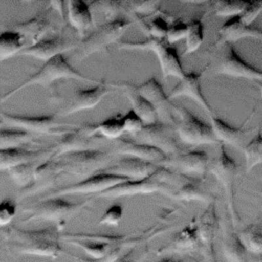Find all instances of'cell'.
Returning a JSON list of instances; mask_svg holds the SVG:
<instances>
[{
    "mask_svg": "<svg viewBox=\"0 0 262 262\" xmlns=\"http://www.w3.org/2000/svg\"><path fill=\"white\" fill-rule=\"evenodd\" d=\"M0 233L5 246L19 255L56 259L64 252L59 243L60 229L56 226L27 230L9 225Z\"/></svg>",
    "mask_w": 262,
    "mask_h": 262,
    "instance_id": "cell-1",
    "label": "cell"
},
{
    "mask_svg": "<svg viewBox=\"0 0 262 262\" xmlns=\"http://www.w3.org/2000/svg\"><path fill=\"white\" fill-rule=\"evenodd\" d=\"M89 204L90 200L81 203H71L62 198L42 199L33 206L23 210L26 214L23 222H53L57 228L61 229L69 220L81 213Z\"/></svg>",
    "mask_w": 262,
    "mask_h": 262,
    "instance_id": "cell-2",
    "label": "cell"
},
{
    "mask_svg": "<svg viewBox=\"0 0 262 262\" xmlns=\"http://www.w3.org/2000/svg\"><path fill=\"white\" fill-rule=\"evenodd\" d=\"M67 79H74L78 81H86V82H96L95 79L87 77L82 73L75 70L62 55H58L46 62L33 74L30 78L25 80L21 84L16 86L14 89L8 91L7 93L0 96V102L5 101L11 96H13L18 91L23 90L28 86L40 85V86H49L52 83L59 81V80H67Z\"/></svg>",
    "mask_w": 262,
    "mask_h": 262,
    "instance_id": "cell-3",
    "label": "cell"
},
{
    "mask_svg": "<svg viewBox=\"0 0 262 262\" xmlns=\"http://www.w3.org/2000/svg\"><path fill=\"white\" fill-rule=\"evenodd\" d=\"M120 49L126 50H148L152 51L159 60L164 79L176 77L181 79L185 72L182 68L176 48L169 44L166 39H156L148 37L143 41H121L118 43Z\"/></svg>",
    "mask_w": 262,
    "mask_h": 262,
    "instance_id": "cell-4",
    "label": "cell"
},
{
    "mask_svg": "<svg viewBox=\"0 0 262 262\" xmlns=\"http://www.w3.org/2000/svg\"><path fill=\"white\" fill-rule=\"evenodd\" d=\"M58 159L62 163L66 176H75L84 180L111 166L114 157L113 154L99 148L68 152Z\"/></svg>",
    "mask_w": 262,
    "mask_h": 262,
    "instance_id": "cell-5",
    "label": "cell"
},
{
    "mask_svg": "<svg viewBox=\"0 0 262 262\" xmlns=\"http://www.w3.org/2000/svg\"><path fill=\"white\" fill-rule=\"evenodd\" d=\"M173 125L179 139L189 145L220 144L210 125L201 121L182 105L173 107Z\"/></svg>",
    "mask_w": 262,
    "mask_h": 262,
    "instance_id": "cell-6",
    "label": "cell"
},
{
    "mask_svg": "<svg viewBox=\"0 0 262 262\" xmlns=\"http://www.w3.org/2000/svg\"><path fill=\"white\" fill-rule=\"evenodd\" d=\"M0 118L3 125L8 126L9 128L26 131L33 135L45 134L62 136L78 126L60 123L53 115L26 116L0 112Z\"/></svg>",
    "mask_w": 262,
    "mask_h": 262,
    "instance_id": "cell-7",
    "label": "cell"
},
{
    "mask_svg": "<svg viewBox=\"0 0 262 262\" xmlns=\"http://www.w3.org/2000/svg\"><path fill=\"white\" fill-rule=\"evenodd\" d=\"M131 23L125 18H116L98 26L93 32L82 39L77 46V58L82 60L93 53L106 49L111 44L120 41Z\"/></svg>",
    "mask_w": 262,
    "mask_h": 262,
    "instance_id": "cell-8",
    "label": "cell"
},
{
    "mask_svg": "<svg viewBox=\"0 0 262 262\" xmlns=\"http://www.w3.org/2000/svg\"><path fill=\"white\" fill-rule=\"evenodd\" d=\"M219 145L220 148L218 157L215 159L209 170L216 177L224 189L230 220L233 228H235L236 224L239 222V216L234 204V179L236 176L237 164L226 152L224 144L220 143Z\"/></svg>",
    "mask_w": 262,
    "mask_h": 262,
    "instance_id": "cell-9",
    "label": "cell"
},
{
    "mask_svg": "<svg viewBox=\"0 0 262 262\" xmlns=\"http://www.w3.org/2000/svg\"><path fill=\"white\" fill-rule=\"evenodd\" d=\"M114 87L123 89H130L145 98L157 111L158 117L161 118V122L173 125V107L171 100L165 93L160 82L151 77L141 84H132L129 82H117L110 84Z\"/></svg>",
    "mask_w": 262,
    "mask_h": 262,
    "instance_id": "cell-10",
    "label": "cell"
},
{
    "mask_svg": "<svg viewBox=\"0 0 262 262\" xmlns=\"http://www.w3.org/2000/svg\"><path fill=\"white\" fill-rule=\"evenodd\" d=\"M103 138L93 131V124L78 125L72 131L60 136V139L51 147V158H58L68 152L88 149H99Z\"/></svg>",
    "mask_w": 262,
    "mask_h": 262,
    "instance_id": "cell-11",
    "label": "cell"
},
{
    "mask_svg": "<svg viewBox=\"0 0 262 262\" xmlns=\"http://www.w3.org/2000/svg\"><path fill=\"white\" fill-rule=\"evenodd\" d=\"M129 179L110 174L104 172H99L97 174H94L84 180H81L77 183L63 186L61 188H57L55 190H51L46 192L44 196L40 198L42 199H48V198H62L64 195H71V194H99L110 188H113L114 186L123 183L125 181H128Z\"/></svg>",
    "mask_w": 262,
    "mask_h": 262,
    "instance_id": "cell-12",
    "label": "cell"
},
{
    "mask_svg": "<svg viewBox=\"0 0 262 262\" xmlns=\"http://www.w3.org/2000/svg\"><path fill=\"white\" fill-rule=\"evenodd\" d=\"M176 135L174 125L158 121L150 125H144L140 132L132 136V140L154 146L170 157L180 152Z\"/></svg>",
    "mask_w": 262,
    "mask_h": 262,
    "instance_id": "cell-13",
    "label": "cell"
},
{
    "mask_svg": "<svg viewBox=\"0 0 262 262\" xmlns=\"http://www.w3.org/2000/svg\"><path fill=\"white\" fill-rule=\"evenodd\" d=\"M209 158L207 152L203 150H190L183 154L167 157L160 166L174 169L175 172L192 177L196 175L203 178L208 170ZM194 178V177H193Z\"/></svg>",
    "mask_w": 262,
    "mask_h": 262,
    "instance_id": "cell-14",
    "label": "cell"
},
{
    "mask_svg": "<svg viewBox=\"0 0 262 262\" xmlns=\"http://www.w3.org/2000/svg\"><path fill=\"white\" fill-rule=\"evenodd\" d=\"M217 74L234 78H244L262 82V70L248 63L234 50L231 43H226V50L216 70Z\"/></svg>",
    "mask_w": 262,
    "mask_h": 262,
    "instance_id": "cell-15",
    "label": "cell"
},
{
    "mask_svg": "<svg viewBox=\"0 0 262 262\" xmlns=\"http://www.w3.org/2000/svg\"><path fill=\"white\" fill-rule=\"evenodd\" d=\"M196 232L203 247V255L209 262H217L214 252V238L220 227L215 203L211 202L204 213L194 218Z\"/></svg>",
    "mask_w": 262,
    "mask_h": 262,
    "instance_id": "cell-16",
    "label": "cell"
},
{
    "mask_svg": "<svg viewBox=\"0 0 262 262\" xmlns=\"http://www.w3.org/2000/svg\"><path fill=\"white\" fill-rule=\"evenodd\" d=\"M64 176L61 161L58 158L50 157L37 168L33 181L26 188L21 189L19 195L20 198H26L36 192L48 189Z\"/></svg>",
    "mask_w": 262,
    "mask_h": 262,
    "instance_id": "cell-17",
    "label": "cell"
},
{
    "mask_svg": "<svg viewBox=\"0 0 262 262\" xmlns=\"http://www.w3.org/2000/svg\"><path fill=\"white\" fill-rule=\"evenodd\" d=\"M160 167L158 164L136 158L122 157L118 162L112 164L101 172L122 176L129 180H142L156 173Z\"/></svg>",
    "mask_w": 262,
    "mask_h": 262,
    "instance_id": "cell-18",
    "label": "cell"
},
{
    "mask_svg": "<svg viewBox=\"0 0 262 262\" xmlns=\"http://www.w3.org/2000/svg\"><path fill=\"white\" fill-rule=\"evenodd\" d=\"M108 89L105 83L99 82L95 87L88 89H76L70 100V102L58 113L59 116L66 117L77 112L91 110L95 107L108 93Z\"/></svg>",
    "mask_w": 262,
    "mask_h": 262,
    "instance_id": "cell-19",
    "label": "cell"
},
{
    "mask_svg": "<svg viewBox=\"0 0 262 262\" xmlns=\"http://www.w3.org/2000/svg\"><path fill=\"white\" fill-rule=\"evenodd\" d=\"M158 255L163 254H178L192 256L194 253H201L203 255V247L200 242L194 218L182 228L166 247L157 251Z\"/></svg>",
    "mask_w": 262,
    "mask_h": 262,
    "instance_id": "cell-20",
    "label": "cell"
},
{
    "mask_svg": "<svg viewBox=\"0 0 262 262\" xmlns=\"http://www.w3.org/2000/svg\"><path fill=\"white\" fill-rule=\"evenodd\" d=\"M201 72L185 73V75L181 79H179L178 84L170 91L168 97L170 100L180 96L189 97L193 101L199 103L209 114V116H212L214 115V111L206 99L205 95L203 94L201 88Z\"/></svg>",
    "mask_w": 262,
    "mask_h": 262,
    "instance_id": "cell-21",
    "label": "cell"
},
{
    "mask_svg": "<svg viewBox=\"0 0 262 262\" xmlns=\"http://www.w3.org/2000/svg\"><path fill=\"white\" fill-rule=\"evenodd\" d=\"M113 154L122 157L136 158L158 165H160L167 158L162 150L147 144L136 142L129 138H119L115 140Z\"/></svg>",
    "mask_w": 262,
    "mask_h": 262,
    "instance_id": "cell-22",
    "label": "cell"
},
{
    "mask_svg": "<svg viewBox=\"0 0 262 262\" xmlns=\"http://www.w3.org/2000/svg\"><path fill=\"white\" fill-rule=\"evenodd\" d=\"M75 47L76 45L71 40L61 37L45 38L32 46L26 47L19 55L31 56L46 62L58 55H62L66 51Z\"/></svg>",
    "mask_w": 262,
    "mask_h": 262,
    "instance_id": "cell-23",
    "label": "cell"
},
{
    "mask_svg": "<svg viewBox=\"0 0 262 262\" xmlns=\"http://www.w3.org/2000/svg\"><path fill=\"white\" fill-rule=\"evenodd\" d=\"M52 148H29L28 146L0 150V171L6 170L35 160L46 159L52 156Z\"/></svg>",
    "mask_w": 262,
    "mask_h": 262,
    "instance_id": "cell-24",
    "label": "cell"
},
{
    "mask_svg": "<svg viewBox=\"0 0 262 262\" xmlns=\"http://www.w3.org/2000/svg\"><path fill=\"white\" fill-rule=\"evenodd\" d=\"M66 17L70 26L83 39L86 32L93 26L94 16L88 3L82 0H70L66 2Z\"/></svg>",
    "mask_w": 262,
    "mask_h": 262,
    "instance_id": "cell-25",
    "label": "cell"
},
{
    "mask_svg": "<svg viewBox=\"0 0 262 262\" xmlns=\"http://www.w3.org/2000/svg\"><path fill=\"white\" fill-rule=\"evenodd\" d=\"M252 116H253V113L250 114L249 118L241 127L236 128L226 123L225 121L215 117V115H212V116H209L210 126L214 133V136L220 143H223V144L227 143L237 148V147H242L243 138L246 135V132L248 131L246 129V124L250 121Z\"/></svg>",
    "mask_w": 262,
    "mask_h": 262,
    "instance_id": "cell-26",
    "label": "cell"
},
{
    "mask_svg": "<svg viewBox=\"0 0 262 262\" xmlns=\"http://www.w3.org/2000/svg\"><path fill=\"white\" fill-rule=\"evenodd\" d=\"M11 30L19 33L25 43H29V46H32L45 39L46 35L53 30V26L44 16L36 15L29 20L14 25Z\"/></svg>",
    "mask_w": 262,
    "mask_h": 262,
    "instance_id": "cell-27",
    "label": "cell"
},
{
    "mask_svg": "<svg viewBox=\"0 0 262 262\" xmlns=\"http://www.w3.org/2000/svg\"><path fill=\"white\" fill-rule=\"evenodd\" d=\"M260 30L244 25L238 16H234L226 20L219 29L220 39L225 43L235 42L244 38H259Z\"/></svg>",
    "mask_w": 262,
    "mask_h": 262,
    "instance_id": "cell-28",
    "label": "cell"
},
{
    "mask_svg": "<svg viewBox=\"0 0 262 262\" xmlns=\"http://www.w3.org/2000/svg\"><path fill=\"white\" fill-rule=\"evenodd\" d=\"M221 251L227 262H248V252L234 231L223 232Z\"/></svg>",
    "mask_w": 262,
    "mask_h": 262,
    "instance_id": "cell-29",
    "label": "cell"
},
{
    "mask_svg": "<svg viewBox=\"0 0 262 262\" xmlns=\"http://www.w3.org/2000/svg\"><path fill=\"white\" fill-rule=\"evenodd\" d=\"M125 94L131 104V110L141 119L144 125H150L158 122L156 108L141 95L130 89H124Z\"/></svg>",
    "mask_w": 262,
    "mask_h": 262,
    "instance_id": "cell-30",
    "label": "cell"
},
{
    "mask_svg": "<svg viewBox=\"0 0 262 262\" xmlns=\"http://www.w3.org/2000/svg\"><path fill=\"white\" fill-rule=\"evenodd\" d=\"M21 35L13 30L0 33V62L16 54H19L26 47Z\"/></svg>",
    "mask_w": 262,
    "mask_h": 262,
    "instance_id": "cell-31",
    "label": "cell"
},
{
    "mask_svg": "<svg viewBox=\"0 0 262 262\" xmlns=\"http://www.w3.org/2000/svg\"><path fill=\"white\" fill-rule=\"evenodd\" d=\"M236 233L248 254H262V224H251Z\"/></svg>",
    "mask_w": 262,
    "mask_h": 262,
    "instance_id": "cell-32",
    "label": "cell"
},
{
    "mask_svg": "<svg viewBox=\"0 0 262 262\" xmlns=\"http://www.w3.org/2000/svg\"><path fill=\"white\" fill-rule=\"evenodd\" d=\"M35 135L30 134L26 131L7 128L0 129V150L28 146L34 142Z\"/></svg>",
    "mask_w": 262,
    "mask_h": 262,
    "instance_id": "cell-33",
    "label": "cell"
},
{
    "mask_svg": "<svg viewBox=\"0 0 262 262\" xmlns=\"http://www.w3.org/2000/svg\"><path fill=\"white\" fill-rule=\"evenodd\" d=\"M47 159L48 158L35 160L32 162L17 165L7 171L8 175L17 186H19L21 189H24L28 185H30V183L33 181L37 168Z\"/></svg>",
    "mask_w": 262,
    "mask_h": 262,
    "instance_id": "cell-34",
    "label": "cell"
},
{
    "mask_svg": "<svg viewBox=\"0 0 262 262\" xmlns=\"http://www.w3.org/2000/svg\"><path fill=\"white\" fill-rule=\"evenodd\" d=\"M173 199L178 201H201V202H212L211 195L203 190L200 186V181L192 178L181 185L172 195Z\"/></svg>",
    "mask_w": 262,
    "mask_h": 262,
    "instance_id": "cell-35",
    "label": "cell"
},
{
    "mask_svg": "<svg viewBox=\"0 0 262 262\" xmlns=\"http://www.w3.org/2000/svg\"><path fill=\"white\" fill-rule=\"evenodd\" d=\"M93 131L100 135L103 139L117 140L121 138V135L124 133L121 114L112 116L98 124H93Z\"/></svg>",
    "mask_w": 262,
    "mask_h": 262,
    "instance_id": "cell-36",
    "label": "cell"
},
{
    "mask_svg": "<svg viewBox=\"0 0 262 262\" xmlns=\"http://www.w3.org/2000/svg\"><path fill=\"white\" fill-rule=\"evenodd\" d=\"M245 155L246 171L252 170L262 164V130H259L255 137L243 148Z\"/></svg>",
    "mask_w": 262,
    "mask_h": 262,
    "instance_id": "cell-37",
    "label": "cell"
},
{
    "mask_svg": "<svg viewBox=\"0 0 262 262\" xmlns=\"http://www.w3.org/2000/svg\"><path fill=\"white\" fill-rule=\"evenodd\" d=\"M204 41V25L201 19H191L187 24V33L185 37L184 54H190L196 51Z\"/></svg>",
    "mask_w": 262,
    "mask_h": 262,
    "instance_id": "cell-38",
    "label": "cell"
},
{
    "mask_svg": "<svg viewBox=\"0 0 262 262\" xmlns=\"http://www.w3.org/2000/svg\"><path fill=\"white\" fill-rule=\"evenodd\" d=\"M249 1H214L212 2L213 13L216 16H238Z\"/></svg>",
    "mask_w": 262,
    "mask_h": 262,
    "instance_id": "cell-39",
    "label": "cell"
},
{
    "mask_svg": "<svg viewBox=\"0 0 262 262\" xmlns=\"http://www.w3.org/2000/svg\"><path fill=\"white\" fill-rule=\"evenodd\" d=\"M119 238H112L111 241L107 242H90V243H85V242H78V241H71L73 244L79 246L86 254L92 256L93 258L96 259H100L103 257H106L107 254H110L108 252V247L110 245L112 246V244L117 241Z\"/></svg>",
    "mask_w": 262,
    "mask_h": 262,
    "instance_id": "cell-40",
    "label": "cell"
},
{
    "mask_svg": "<svg viewBox=\"0 0 262 262\" xmlns=\"http://www.w3.org/2000/svg\"><path fill=\"white\" fill-rule=\"evenodd\" d=\"M187 33V24L183 23L180 19L174 20L171 25H169V29L166 35V41L173 45L175 42L182 40L186 37Z\"/></svg>",
    "mask_w": 262,
    "mask_h": 262,
    "instance_id": "cell-41",
    "label": "cell"
},
{
    "mask_svg": "<svg viewBox=\"0 0 262 262\" xmlns=\"http://www.w3.org/2000/svg\"><path fill=\"white\" fill-rule=\"evenodd\" d=\"M146 27L147 32L150 35L149 37L156 39H165L169 29V24L163 16L158 15L154 17Z\"/></svg>",
    "mask_w": 262,
    "mask_h": 262,
    "instance_id": "cell-42",
    "label": "cell"
},
{
    "mask_svg": "<svg viewBox=\"0 0 262 262\" xmlns=\"http://www.w3.org/2000/svg\"><path fill=\"white\" fill-rule=\"evenodd\" d=\"M122 120H123L124 132H127L132 136L140 132L144 126L141 119L132 110H129L125 115H123Z\"/></svg>",
    "mask_w": 262,
    "mask_h": 262,
    "instance_id": "cell-43",
    "label": "cell"
},
{
    "mask_svg": "<svg viewBox=\"0 0 262 262\" xmlns=\"http://www.w3.org/2000/svg\"><path fill=\"white\" fill-rule=\"evenodd\" d=\"M261 12H262V1H249L245 9L238 15V17L244 25L251 27L252 23Z\"/></svg>",
    "mask_w": 262,
    "mask_h": 262,
    "instance_id": "cell-44",
    "label": "cell"
},
{
    "mask_svg": "<svg viewBox=\"0 0 262 262\" xmlns=\"http://www.w3.org/2000/svg\"><path fill=\"white\" fill-rule=\"evenodd\" d=\"M16 214V204L11 199L0 202V227L7 226Z\"/></svg>",
    "mask_w": 262,
    "mask_h": 262,
    "instance_id": "cell-45",
    "label": "cell"
},
{
    "mask_svg": "<svg viewBox=\"0 0 262 262\" xmlns=\"http://www.w3.org/2000/svg\"><path fill=\"white\" fill-rule=\"evenodd\" d=\"M123 217V207L120 204H114L105 210L99 220L100 225H118Z\"/></svg>",
    "mask_w": 262,
    "mask_h": 262,
    "instance_id": "cell-46",
    "label": "cell"
},
{
    "mask_svg": "<svg viewBox=\"0 0 262 262\" xmlns=\"http://www.w3.org/2000/svg\"><path fill=\"white\" fill-rule=\"evenodd\" d=\"M125 4L129 6V9L133 10L134 12L149 13L157 9L159 2H126Z\"/></svg>",
    "mask_w": 262,
    "mask_h": 262,
    "instance_id": "cell-47",
    "label": "cell"
},
{
    "mask_svg": "<svg viewBox=\"0 0 262 262\" xmlns=\"http://www.w3.org/2000/svg\"><path fill=\"white\" fill-rule=\"evenodd\" d=\"M157 262H199L193 256H187V258L176 259V258H164Z\"/></svg>",
    "mask_w": 262,
    "mask_h": 262,
    "instance_id": "cell-48",
    "label": "cell"
},
{
    "mask_svg": "<svg viewBox=\"0 0 262 262\" xmlns=\"http://www.w3.org/2000/svg\"><path fill=\"white\" fill-rule=\"evenodd\" d=\"M116 262H136V260L133 258L132 253H128L122 257H120Z\"/></svg>",
    "mask_w": 262,
    "mask_h": 262,
    "instance_id": "cell-49",
    "label": "cell"
},
{
    "mask_svg": "<svg viewBox=\"0 0 262 262\" xmlns=\"http://www.w3.org/2000/svg\"><path fill=\"white\" fill-rule=\"evenodd\" d=\"M248 262H262V254L260 255H248Z\"/></svg>",
    "mask_w": 262,
    "mask_h": 262,
    "instance_id": "cell-50",
    "label": "cell"
},
{
    "mask_svg": "<svg viewBox=\"0 0 262 262\" xmlns=\"http://www.w3.org/2000/svg\"><path fill=\"white\" fill-rule=\"evenodd\" d=\"M257 84V86H258V88H259V90H260V94H261V100H262V82H258V83H256Z\"/></svg>",
    "mask_w": 262,
    "mask_h": 262,
    "instance_id": "cell-51",
    "label": "cell"
},
{
    "mask_svg": "<svg viewBox=\"0 0 262 262\" xmlns=\"http://www.w3.org/2000/svg\"><path fill=\"white\" fill-rule=\"evenodd\" d=\"M258 39H260V40H262V31L260 32V34H259V38Z\"/></svg>",
    "mask_w": 262,
    "mask_h": 262,
    "instance_id": "cell-52",
    "label": "cell"
},
{
    "mask_svg": "<svg viewBox=\"0 0 262 262\" xmlns=\"http://www.w3.org/2000/svg\"><path fill=\"white\" fill-rule=\"evenodd\" d=\"M3 126H4V125H3V123H2V122H1V120H0V129H2V128H3Z\"/></svg>",
    "mask_w": 262,
    "mask_h": 262,
    "instance_id": "cell-53",
    "label": "cell"
}]
</instances>
